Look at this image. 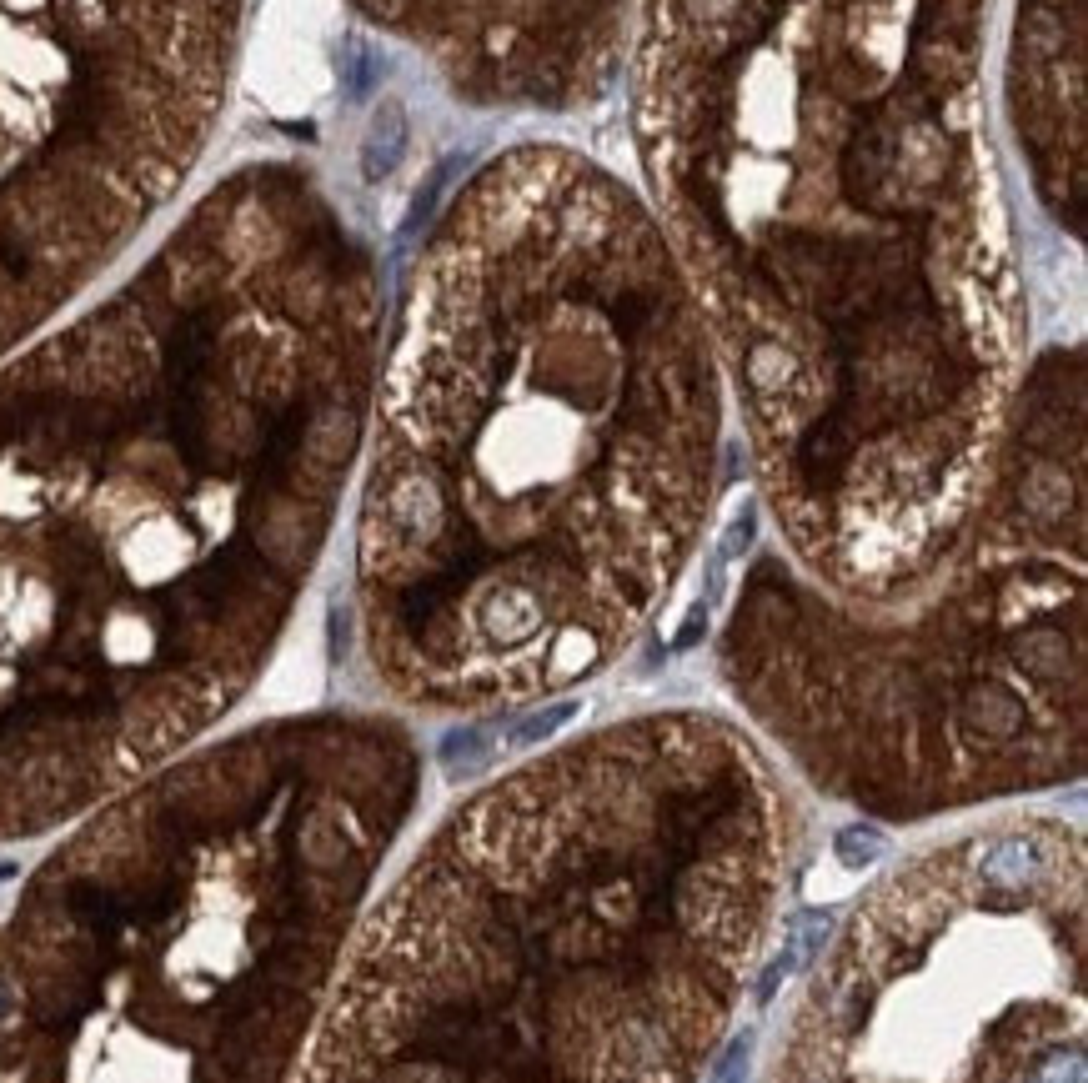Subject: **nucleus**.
<instances>
[{"label":"nucleus","instance_id":"1","mask_svg":"<svg viewBox=\"0 0 1088 1083\" xmlns=\"http://www.w3.org/2000/svg\"><path fill=\"white\" fill-rule=\"evenodd\" d=\"M778 768L707 717L447 813L361 933L321 1083H697L793 888Z\"/></svg>","mask_w":1088,"mask_h":1083},{"label":"nucleus","instance_id":"2","mask_svg":"<svg viewBox=\"0 0 1088 1083\" xmlns=\"http://www.w3.org/2000/svg\"><path fill=\"white\" fill-rule=\"evenodd\" d=\"M707 462L682 356L637 361L582 321L427 336L367 517L402 687L487 707L597 672L672 577Z\"/></svg>","mask_w":1088,"mask_h":1083},{"label":"nucleus","instance_id":"3","mask_svg":"<svg viewBox=\"0 0 1088 1083\" xmlns=\"http://www.w3.org/2000/svg\"><path fill=\"white\" fill-rule=\"evenodd\" d=\"M1083 833L1003 813L888 868L813 958L768 1083H1083Z\"/></svg>","mask_w":1088,"mask_h":1083}]
</instances>
